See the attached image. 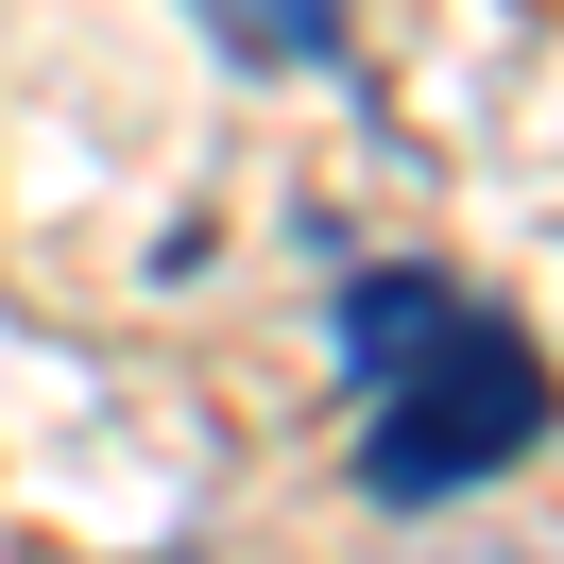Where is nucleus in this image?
Listing matches in <instances>:
<instances>
[{"label":"nucleus","instance_id":"obj_2","mask_svg":"<svg viewBox=\"0 0 564 564\" xmlns=\"http://www.w3.org/2000/svg\"><path fill=\"white\" fill-rule=\"evenodd\" d=\"M188 18H206L240 69H325V52H343V0H188Z\"/></svg>","mask_w":564,"mask_h":564},{"label":"nucleus","instance_id":"obj_1","mask_svg":"<svg viewBox=\"0 0 564 564\" xmlns=\"http://www.w3.org/2000/svg\"><path fill=\"white\" fill-rule=\"evenodd\" d=\"M343 359L377 377V427H359V479L393 513H445L496 462L547 445V359H530L513 308H479L462 274H359L343 291Z\"/></svg>","mask_w":564,"mask_h":564}]
</instances>
